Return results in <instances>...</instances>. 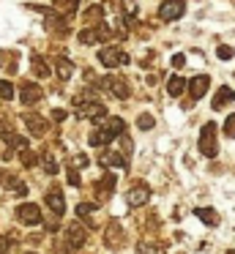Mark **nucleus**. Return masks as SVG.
<instances>
[{
  "instance_id": "1",
  "label": "nucleus",
  "mask_w": 235,
  "mask_h": 254,
  "mask_svg": "<svg viewBox=\"0 0 235 254\" xmlns=\"http://www.w3.org/2000/svg\"><path fill=\"white\" fill-rule=\"evenodd\" d=\"M197 148H200L202 156H208V159H213V156L219 153V142H216V123H205L200 131V142H197Z\"/></svg>"
},
{
  "instance_id": "2",
  "label": "nucleus",
  "mask_w": 235,
  "mask_h": 254,
  "mask_svg": "<svg viewBox=\"0 0 235 254\" xmlns=\"http://www.w3.org/2000/svg\"><path fill=\"white\" fill-rule=\"evenodd\" d=\"M98 61L107 68H118V66H126V63H129V55L120 52L118 47H104V50H98Z\"/></svg>"
},
{
  "instance_id": "3",
  "label": "nucleus",
  "mask_w": 235,
  "mask_h": 254,
  "mask_svg": "<svg viewBox=\"0 0 235 254\" xmlns=\"http://www.w3.org/2000/svg\"><path fill=\"white\" fill-rule=\"evenodd\" d=\"M16 219L27 227H36V224H41V208L33 205V202H22L19 208H16Z\"/></svg>"
},
{
  "instance_id": "4",
  "label": "nucleus",
  "mask_w": 235,
  "mask_h": 254,
  "mask_svg": "<svg viewBox=\"0 0 235 254\" xmlns=\"http://www.w3.org/2000/svg\"><path fill=\"white\" fill-rule=\"evenodd\" d=\"M186 11V3L183 0H164L161 8H158V17L164 19V22H172V19H180Z\"/></svg>"
},
{
  "instance_id": "5",
  "label": "nucleus",
  "mask_w": 235,
  "mask_h": 254,
  "mask_svg": "<svg viewBox=\"0 0 235 254\" xmlns=\"http://www.w3.org/2000/svg\"><path fill=\"white\" fill-rule=\"evenodd\" d=\"M148 199H151V189H148L145 183H137V186L129 189V194H126V205H129V208H142Z\"/></svg>"
},
{
  "instance_id": "6",
  "label": "nucleus",
  "mask_w": 235,
  "mask_h": 254,
  "mask_svg": "<svg viewBox=\"0 0 235 254\" xmlns=\"http://www.w3.org/2000/svg\"><path fill=\"white\" fill-rule=\"evenodd\" d=\"M77 107H79V115H82V118H90V121H101V118L107 115L104 104L90 101V99H87V93H85V104H82V101H77Z\"/></svg>"
},
{
  "instance_id": "7",
  "label": "nucleus",
  "mask_w": 235,
  "mask_h": 254,
  "mask_svg": "<svg viewBox=\"0 0 235 254\" xmlns=\"http://www.w3.org/2000/svg\"><path fill=\"white\" fill-rule=\"evenodd\" d=\"M104 88H107L112 96H118V99H129L131 96V88H129V82H126L123 77H107L104 79Z\"/></svg>"
},
{
  "instance_id": "8",
  "label": "nucleus",
  "mask_w": 235,
  "mask_h": 254,
  "mask_svg": "<svg viewBox=\"0 0 235 254\" xmlns=\"http://www.w3.org/2000/svg\"><path fill=\"white\" fill-rule=\"evenodd\" d=\"M98 161H101V167H120V170H129V159H126L123 153H118V150H104V153L98 156Z\"/></svg>"
},
{
  "instance_id": "9",
  "label": "nucleus",
  "mask_w": 235,
  "mask_h": 254,
  "mask_svg": "<svg viewBox=\"0 0 235 254\" xmlns=\"http://www.w3.org/2000/svg\"><path fill=\"white\" fill-rule=\"evenodd\" d=\"M25 126H27V131L33 134V137H44L47 134V121H44L41 115H33V112H27L25 115Z\"/></svg>"
},
{
  "instance_id": "10",
  "label": "nucleus",
  "mask_w": 235,
  "mask_h": 254,
  "mask_svg": "<svg viewBox=\"0 0 235 254\" xmlns=\"http://www.w3.org/2000/svg\"><path fill=\"white\" fill-rule=\"evenodd\" d=\"M19 99H22V104H36L38 99H41V88L38 85H33V82H22L19 85Z\"/></svg>"
},
{
  "instance_id": "11",
  "label": "nucleus",
  "mask_w": 235,
  "mask_h": 254,
  "mask_svg": "<svg viewBox=\"0 0 235 254\" xmlns=\"http://www.w3.org/2000/svg\"><path fill=\"white\" fill-rule=\"evenodd\" d=\"M66 241H69V246H71V249H79V246H85L87 232L82 230L79 224H71L69 230H66Z\"/></svg>"
},
{
  "instance_id": "12",
  "label": "nucleus",
  "mask_w": 235,
  "mask_h": 254,
  "mask_svg": "<svg viewBox=\"0 0 235 254\" xmlns=\"http://www.w3.org/2000/svg\"><path fill=\"white\" fill-rule=\"evenodd\" d=\"M208 85H211V79H208L205 77V74H200V77H194V79H191V82H189V93H191V99H202V96H205L208 93Z\"/></svg>"
},
{
  "instance_id": "13",
  "label": "nucleus",
  "mask_w": 235,
  "mask_h": 254,
  "mask_svg": "<svg viewBox=\"0 0 235 254\" xmlns=\"http://www.w3.org/2000/svg\"><path fill=\"white\" fill-rule=\"evenodd\" d=\"M47 205L52 208L55 216H63L66 213V199H63V194H60L58 189H52V191L47 194Z\"/></svg>"
},
{
  "instance_id": "14",
  "label": "nucleus",
  "mask_w": 235,
  "mask_h": 254,
  "mask_svg": "<svg viewBox=\"0 0 235 254\" xmlns=\"http://www.w3.org/2000/svg\"><path fill=\"white\" fill-rule=\"evenodd\" d=\"M112 139H115V134L109 131V128H104V126H101V128H96V131H93L90 137H87V142H90L93 148H98V145H109Z\"/></svg>"
},
{
  "instance_id": "15",
  "label": "nucleus",
  "mask_w": 235,
  "mask_h": 254,
  "mask_svg": "<svg viewBox=\"0 0 235 254\" xmlns=\"http://www.w3.org/2000/svg\"><path fill=\"white\" fill-rule=\"evenodd\" d=\"M230 101H235V90L233 88H219V93L213 96V110H222Z\"/></svg>"
},
{
  "instance_id": "16",
  "label": "nucleus",
  "mask_w": 235,
  "mask_h": 254,
  "mask_svg": "<svg viewBox=\"0 0 235 254\" xmlns=\"http://www.w3.org/2000/svg\"><path fill=\"white\" fill-rule=\"evenodd\" d=\"M104 238L109 241V246H120V241H123V230H120L118 221H112V224H109V230L104 232Z\"/></svg>"
},
{
  "instance_id": "17",
  "label": "nucleus",
  "mask_w": 235,
  "mask_h": 254,
  "mask_svg": "<svg viewBox=\"0 0 235 254\" xmlns=\"http://www.w3.org/2000/svg\"><path fill=\"white\" fill-rule=\"evenodd\" d=\"M194 216H200V219L205 221L208 227H216V224H219V213H216L213 208H197Z\"/></svg>"
},
{
  "instance_id": "18",
  "label": "nucleus",
  "mask_w": 235,
  "mask_h": 254,
  "mask_svg": "<svg viewBox=\"0 0 235 254\" xmlns=\"http://www.w3.org/2000/svg\"><path fill=\"white\" fill-rule=\"evenodd\" d=\"M104 128H109V131H112L115 137H123L126 123H123V118H107V121H104Z\"/></svg>"
},
{
  "instance_id": "19",
  "label": "nucleus",
  "mask_w": 235,
  "mask_h": 254,
  "mask_svg": "<svg viewBox=\"0 0 235 254\" xmlns=\"http://www.w3.org/2000/svg\"><path fill=\"white\" fill-rule=\"evenodd\" d=\"M137 254H164V249L153 241H140L137 243Z\"/></svg>"
},
{
  "instance_id": "20",
  "label": "nucleus",
  "mask_w": 235,
  "mask_h": 254,
  "mask_svg": "<svg viewBox=\"0 0 235 254\" xmlns=\"http://www.w3.org/2000/svg\"><path fill=\"white\" fill-rule=\"evenodd\" d=\"M55 71H58V77L60 79H71V74H74V66H71V61H66V58H60L58 63H55Z\"/></svg>"
},
{
  "instance_id": "21",
  "label": "nucleus",
  "mask_w": 235,
  "mask_h": 254,
  "mask_svg": "<svg viewBox=\"0 0 235 254\" xmlns=\"http://www.w3.org/2000/svg\"><path fill=\"white\" fill-rule=\"evenodd\" d=\"M183 88H186V82H183L180 77H172V79L167 82V93L172 96V99H178V96L183 93Z\"/></svg>"
},
{
  "instance_id": "22",
  "label": "nucleus",
  "mask_w": 235,
  "mask_h": 254,
  "mask_svg": "<svg viewBox=\"0 0 235 254\" xmlns=\"http://www.w3.org/2000/svg\"><path fill=\"white\" fill-rule=\"evenodd\" d=\"M33 71H36V77H49V66H47V61L44 58H38V55H33Z\"/></svg>"
},
{
  "instance_id": "23",
  "label": "nucleus",
  "mask_w": 235,
  "mask_h": 254,
  "mask_svg": "<svg viewBox=\"0 0 235 254\" xmlns=\"http://www.w3.org/2000/svg\"><path fill=\"white\" fill-rule=\"evenodd\" d=\"M41 167H44V172H47V175H55V172H58V161L52 159V153H44L41 156Z\"/></svg>"
},
{
  "instance_id": "24",
  "label": "nucleus",
  "mask_w": 235,
  "mask_h": 254,
  "mask_svg": "<svg viewBox=\"0 0 235 254\" xmlns=\"http://www.w3.org/2000/svg\"><path fill=\"white\" fill-rule=\"evenodd\" d=\"M104 17V6H90L85 11V22H101Z\"/></svg>"
},
{
  "instance_id": "25",
  "label": "nucleus",
  "mask_w": 235,
  "mask_h": 254,
  "mask_svg": "<svg viewBox=\"0 0 235 254\" xmlns=\"http://www.w3.org/2000/svg\"><path fill=\"white\" fill-rule=\"evenodd\" d=\"M0 99H5V101L14 99V85L5 82V79H0Z\"/></svg>"
},
{
  "instance_id": "26",
  "label": "nucleus",
  "mask_w": 235,
  "mask_h": 254,
  "mask_svg": "<svg viewBox=\"0 0 235 254\" xmlns=\"http://www.w3.org/2000/svg\"><path fill=\"white\" fill-rule=\"evenodd\" d=\"M112 189H115V175H109V172H107V175L98 181V191H112Z\"/></svg>"
},
{
  "instance_id": "27",
  "label": "nucleus",
  "mask_w": 235,
  "mask_h": 254,
  "mask_svg": "<svg viewBox=\"0 0 235 254\" xmlns=\"http://www.w3.org/2000/svg\"><path fill=\"white\" fill-rule=\"evenodd\" d=\"M19 153H22L19 159H22V164H25V167H33V164L38 161V156L33 153V150H27V148H25V150H19Z\"/></svg>"
},
{
  "instance_id": "28",
  "label": "nucleus",
  "mask_w": 235,
  "mask_h": 254,
  "mask_svg": "<svg viewBox=\"0 0 235 254\" xmlns=\"http://www.w3.org/2000/svg\"><path fill=\"white\" fill-rule=\"evenodd\" d=\"M93 210H96V205H93V202H79V205H77V216H79V219L90 216Z\"/></svg>"
},
{
  "instance_id": "29",
  "label": "nucleus",
  "mask_w": 235,
  "mask_h": 254,
  "mask_svg": "<svg viewBox=\"0 0 235 254\" xmlns=\"http://www.w3.org/2000/svg\"><path fill=\"white\" fill-rule=\"evenodd\" d=\"M153 123H156V121H153L151 115H140V118H137V126H140L142 131H148V128H153Z\"/></svg>"
},
{
  "instance_id": "30",
  "label": "nucleus",
  "mask_w": 235,
  "mask_h": 254,
  "mask_svg": "<svg viewBox=\"0 0 235 254\" xmlns=\"http://www.w3.org/2000/svg\"><path fill=\"white\" fill-rule=\"evenodd\" d=\"M216 55L222 58V61H230V58L235 55V50H233V47H219V50H216Z\"/></svg>"
},
{
  "instance_id": "31",
  "label": "nucleus",
  "mask_w": 235,
  "mask_h": 254,
  "mask_svg": "<svg viewBox=\"0 0 235 254\" xmlns=\"http://www.w3.org/2000/svg\"><path fill=\"white\" fill-rule=\"evenodd\" d=\"M224 131H227V137H235V115H230L224 121Z\"/></svg>"
},
{
  "instance_id": "32",
  "label": "nucleus",
  "mask_w": 235,
  "mask_h": 254,
  "mask_svg": "<svg viewBox=\"0 0 235 254\" xmlns=\"http://www.w3.org/2000/svg\"><path fill=\"white\" fill-rule=\"evenodd\" d=\"M60 8H66V14L77 11V0H60Z\"/></svg>"
},
{
  "instance_id": "33",
  "label": "nucleus",
  "mask_w": 235,
  "mask_h": 254,
  "mask_svg": "<svg viewBox=\"0 0 235 254\" xmlns=\"http://www.w3.org/2000/svg\"><path fill=\"white\" fill-rule=\"evenodd\" d=\"M183 63H186V55H175L172 58V68H183Z\"/></svg>"
},
{
  "instance_id": "34",
  "label": "nucleus",
  "mask_w": 235,
  "mask_h": 254,
  "mask_svg": "<svg viewBox=\"0 0 235 254\" xmlns=\"http://www.w3.org/2000/svg\"><path fill=\"white\" fill-rule=\"evenodd\" d=\"M8 249H11L8 238H3V235H0V254H8Z\"/></svg>"
},
{
  "instance_id": "35",
  "label": "nucleus",
  "mask_w": 235,
  "mask_h": 254,
  "mask_svg": "<svg viewBox=\"0 0 235 254\" xmlns=\"http://www.w3.org/2000/svg\"><path fill=\"white\" fill-rule=\"evenodd\" d=\"M69 183L71 186H79V175H77V170H69Z\"/></svg>"
},
{
  "instance_id": "36",
  "label": "nucleus",
  "mask_w": 235,
  "mask_h": 254,
  "mask_svg": "<svg viewBox=\"0 0 235 254\" xmlns=\"http://www.w3.org/2000/svg\"><path fill=\"white\" fill-rule=\"evenodd\" d=\"M74 164L77 167H87V156H74Z\"/></svg>"
},
{
  "instance_id": "37",
  "label": "nucleus",
  "mask_w": 235,
  "mask_h": 254,
  "mask_svg": "<svg viewBox=\"0 0 235 254\" xmlns=\"http://www.w3.org/2000/svg\"><path fill=\"white\" fill-rule=\"evenodd\" d=\"M52 118H55V121H66V110H55Z\"/></svg>"
},
{
  "instance_id": "38",
  "label": "nucleus",
  "mask_w": 235,
  "mask_h": 254,
  "mask_svg": "<svg viewBox=\"0 0 235 254\" xmlns=\"http://www.w3.org/2000/svg\"><path fill=\"white\" fill-rule=\"evenodd\" d=\"M0 183H5V175H3V172H0Z\"/></svg>"
},
{
  "instance_id": "39",
  "label": "nucleus",
  "mask_w": 235,
  "mask_h": 254,
  "mask_svg": "<svg viewBox=\"0 0 235 254\" xmlns=\"http://www.w3.org/2000/svg\"><path fill=\"white\" fill-rule=\"evenodd\" d=\"M227 254H235V252H227Z\"/></svg>"
}]
</instances>
